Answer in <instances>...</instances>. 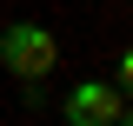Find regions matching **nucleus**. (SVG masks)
<instances>
[{"label":"nucleus","instance_id":"1","mask_svg":"<svg viewBox=\"0 0 133 126\" xmlns=\"http://www.w3.org/2000/svg\"><path fill=\"white\" fill-rule=\"evenodd\" d=\"M0 66L14 80H27V86H40V80L60 66V40H53L40 20H14V27L0 33Z\"/></svg>","mask_w":133,"mask_h":126},{"label":"nucleus","instance_id":"2","mask_svg":"<svg viewBox=\"0 0 133 126\" xmlns=\"http://www.w3.org/2000/svg\"><path fill=\"white\" fill-rule=\"evenodd\" d=\"M127 120V93L107 80H80L66 93V126H120Z\"/></svg>","mask_w":133,"mask_h":126}]
</instances>
